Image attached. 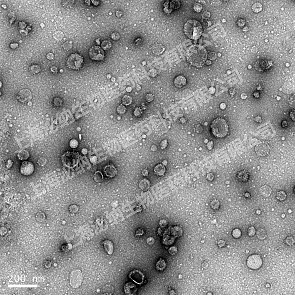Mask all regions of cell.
<instances>
[{
	"label": "cell",
	"instance_id": "cell-39",
	"mask_svg": "<svg viewBox=\"0 0 295 295\" xmlns=\"http://www.w3.org/2000/svg\"><path fill=\"white\" fill-rule=\"evenodd\" d=\"M154 95L152 94H148L146 95V97H145L146 101L149 103L152 102L154 100Z\"/></svg>",
	"mask_w": 295,
	"mask_h": 295
},
{
	"label": "cell",
	"instance_id": "cell-49",
	"mask_svg": "<svg viewBox=\"0 0 295 295\" xmlns=\"http://www.w3.org/2000/svg\"><path fill=\"white\" fill-rule=\"evenodd\" d=\"M213 146H214V143H213V142L212 141L208 142V143L207 144V148L209 150L212 149Z\"/></svg>",
	"mask_w": 295,
	"mask_h": 295
},
{
	"label": "cell",
	"instance_id": "cell-34",
	"mask_svg": "<svg viewBox=\"0 0 295 295\" xmlns=\"http://www.w3.org/2000/svg\"><path fill=\"white\" fill-rule=\"evenodd\" d=\"M236 24L239 27H242L245 26L246 21L242 18H239L236 22Z\"/></svg>",
	"mask_w": 295,
	"mask_h": 295
},
{
	"label": "cell",
	"instance_id": "cell-19",
	"mask_svg": "<svg viewBox=\"0 0 295 295\" xmlns=\"http://www.w3.org/2000/svg\"><path fill=\"white\" fill-rule=\"evenodd\" d=\"M260 191L261 194L265 196L269 197L272 194V189L269 186L265 185L262 186L260 188Z\"/></svg>",
	"mask_w": 295,
	"mask_h": 295
},
{
	"label": "cell",
	"instance_id": "cell-27",
	"mask_svg": "<svg viewBox=\"0 0 295 295\" xmlns=\"http://www.w3.org/2000/svg\"><path fill=\"white\" fill-rule=\"evenodd\" d=\"M112 47V43L108 40H104L101 43V48L103 50H107Z\"/></svg>",
	"mask_w": 295,
	"mask_h": 295
},
{
	"label": "cell",
	"instance_id": "cell-5",
	"mask_svg": "<svg viewBox=\"0 0 295 295\" xmlns=\"http://www.w3.org/2000/svg\"><path fill=\"white\" fill-rule=\"evenodd\" d=\"M82 282L83 276L80 270H74L69 274V284L73 288H77L80 287L82 284Z\"/></svg>",
	"mask_w": 295,
	"mask_h": 295
},
{
	"label": "cell",
	"instance_id": "cell-44",
	"mask_svg": "<svg viewBox=\"0 0 295 295\" xmlns=\"http://www.w3.org/2000/svg\"><path fill=\"white\" fill-rule=\"evenodd\" d=\"M120 35H119L118 33H113L111 35V38L113 40H118L120 38Z\"/></svg>",
	"mask_w": 295,
	"mask_h": 295
},
{
	"label": "cell",
	"instance_id": "cell-15",
	"mask_svg": "<svg viewBox=\"0 0 295 295\" xmlns=\"http://www.w3.org/2000/svg\"><path fill=\"white\" fill-rule=\"evenodd\" d=\"M187 79L185 77L182 75H179L174 79L173 83L176 88H181L186 86Z\"/></svg>",
	"mask_w": 295,
	"mask_h": 295
},
{
	"label": "cell",
	"instance_id": "cell-23",
	"mask_svg": "<svg viewBox=\"0 0 295 295\" xmlns=\"http://www.w3.org/2000/svg\"><path fill=\"white\" fill-rule=\"evenodd\" d=\"M154 172L157 175H162L165 172V167L161 164H158L154 169Z\"/></svg>",
	"mask_w": 295,
	"mask_h": 295
},
{
	"label": "cell",
	"instance_id": "cell-21",
	"mask_svg": "<svg viewBox=\"0 0 295 295\" xmlns=\"http://www.w3.org/2000/svg\"><path fill=\"white\" fill-rule=\"evenodd\" d=\"M30 156L29 153L25 149L18 152L17 154V157L19 160L21 161H25L29 159Z\"/></svg>",
	"mask_w": 295,
	"mask_h": 295
},
{
	"label": "cell",
	"instance_id": "cell-35",
	"mask_svg": "<svg viewBox=\"0 0 295 295\" xmlns=\"http://www.w3.org/2000/svg\"><path fill=\"white\" fill-rule=\"evenodd\" d=\"M126 110V108L124 105L123 104L120 105L118 106L117 108V113L120 114H123L125 113Z\"/></svg>",
	"mask_w": 295,
	"mask_h": 295
},
{
	"label": "cell",
	"instance_id": "cell-32",
	"mask_svg": "<svg viewBox=\"0 0 295 295\" xmlns=\"http://www.w3.org/2000/svg\"><path fill=\"white\" fill-rule=\"evenodd\" d=\"M64 36V34L61 31H57L54 33L53 37L54 38L58 40H60L62 39Z\"/></svg>",
	"mask_w": 295,
	"mask_h": 295
},
{
	"label": "cell",
	"instance_id": "cell-6",
	"mask_svg": "<svg viewBox=\"0 0 295 295\" xmlns=\"http://www.w3.org/2000/svg\"><path fill=\"white\" fill-rule=\"evenodd\" d=\"M263 264V260L259 255L254 254L248 256L246 265L248 268L252 270H256L261 268Z\"/></svg>",
	"mask_w": 295,
	"mask_h": 295
},
{
	"label": "cell",
	"instance_id": "cell-56",
	"mask_svg": "<svg viewBox=\"0 0 295 295\" xmlns=\"http://www.w3.org/2000/svg\"><path fill=\"white\" fill-rule=\"evenodd\" d=\"M248 27L247 26H244V27H243V29H242V31H243L244 32H247L248 31Z\"/></svg>",
	"mask_w": 295,
	"mask_h": 295
},
{
	"label": "cell",
	"instance_id": "cell-4",
	"mask_svg": "<svg viewBox=\"0 0 295 295\" xmlns=\"http://www.w3.org/2000/svg\"><path fill=\"white\" fill-rule=\"evenodd\" d=\"M79 154L76 152H67L62 156L63 163L67 166L73 167L76 165L78 161Z\"/></svg>",
	"mask_w": 295,
	"mask_h": 295
},
{
	"label": "cell",
	"instance_id": "cell-1",
	"mask_svg": "<svg viewBox=\"0 0 295 295\" xmlns=\"http://www.w3.org/2000/svg\"><path fill=\"white\" fill-rule=\"evenodd\" d=\"M210 128L213 135L217 138H224L229 132L228 122L222 117H217L213 120Z\"/></svg>",
	"mask_w": 295,
	"mask_h": 295
},
{
	"label": "cell",
	"instance_id": "cell-30",
	"mask_svg": "<svg viewBox=\"0 0 295 295\" xmlns=\"http://www.w3.org/2000/svg\"><path fill=\"white\" fill-rule=\"evenodd\" d=\"M256 229L253 226H251L248 228L247 231L248 236L249 237H253L256 234Z\"/></svg>",
	"mask_w": 295,
	"mask_h": 295
},
{
	"label": "cell",
	"instance_id": "cell-48",
	"mask_svg": "<svg viewBox=\"0 0 295 295\" xmlns=\"http://www.w3.org/2000/svg\"><path fill=\"white\" fill-rule=\"evenodd\" d=\"M97 158L96 156H92L90 158V161L91 163H94L97 162Z\"/></svg>",
	"mask_w": 295,
	"mask_h": 295
},
{
	"label": "cell",
	"instance_id": "cell-22",
	"mask_svg": "<svg viewBox=\"0 0 295 295\" xmlns=\"http://www.w3.org/2000/svg\"><path fill=\"white\" fill-rule=\"evenodd\" d=\"M251 9L253 12L256 13H261L263 10V6L261 3H255L252 5Z\"/></svg>",
	"mask_w": 295,
	"mask_h": 295
},
{
	"label": "cell",
	"instance_id": "cell-40",
	"mask_svg": "<svg viewBox=\"0 0 295 295\" xmlns=\"http://www.w3.org/2000/svg\"><path fill=\"white\" fill-rule=\"evenodd\" d=\"M63 46L64 49L67 50H69L72 48V45L69 42L67 41L64 43Z\"/></svg>",
	"mask_w": 295,
	"mask_h": 295
},
{
	"label": "cell",
	"instance_id": "cell-36",
	"mask_svg": "<svg viewBox=\"0 0 295 295\" xmlns=\"http://www.w3.org/2000/svg\"><path fill=\"white\" fill-rule=\"evenodd\" d=\"M194 9L196 13H200L203 9V6L199 3H196L194 5Z\"/></svg>",
	"mask_w": 295,
	"mask_h": 295
},
{
	"label": "cell",
	"instance_id": "cell-33",
	"mask_svg": "<svg viewBox=\"0 0 295 295\" xmlns=\"http://www.w3.org/2000/svg\"><path fill=\"white\" fill-rule=\"evenodd\" d=\"M79 145L78 141L76 139H72L69 142V146L71 148L75 149L78 147Z\"/></svg>",
	"mask_w": 295,
	"mask_h": 295
},
{
	"label": "cell",
	"instance_id": "cell-18",
	"mask_svg": "<svg viewBox=\"0 0 295 295\" xmlns=\"http://www.w3.org/2000/svg\"><path fill=\"white\" fill-rule=\"evenodd\" d=\"M105 251L109 255H112L114 251L113 244L111 241L106 240L103 242Z\"/></svg>",
	"mask_w": 295,
	"mask_h": 295
},
{
	"label": "cell",
	"instance_id": "cell-12",
	"mask_svg": "<svg viewBox=\"0 0 295 295\" xmlns=\"http://www.w3.org/2000/svg\"><path fill=\"white\" fill-rule=\"evenodd\" d=\"M163 6V10L164 12L168 14L173 10L179 9L181 6V3L179 1H168L164 3Z\"/></svg>",
	"mask_w": 295,
	"mask_h": 295
},
{
	"label": "cell",
	"instance_id": "cell-26",
	"mask_svg": "<svg viewBox=\"0 0 295 295\" xmlns=\"http://www.w3.org/2000/svg\"><path fill=\"white\" fill-rule=\"evenodd\" d=\"M122 104L124 105H129L132 103V97L129 95L124 96L122 99Z\"/></svg>",
	"mask_w": 295,
	"mask_h": 295
},
{
	"label": "cell",
	"instance_id": "cell-52",
	"mask_svg": "<svg viewBox=\"0 0 295 295\" xmlns=\"http://www.w3.org/2000/svg\"><path fill=\"white\" fill-rule=\"evenodd\" d=\"M47 58L49 60H52L53 59L54 55L52 53H49L47 55Z\"/></svg>",
	"mask_w": 295,
	"mask_h": 295
},
{
	"label": "cell",
	"instance_id": "cell-46",
	"mask_svg": "<svg viewBox=\"0 0 295 295\" xmlns=\"http://www.w3.org/2000/svg\"><path fill=\"white\" fill-rule=\"evenodd\" d=\"M154 242V239L152 237H149L147 239V243L149 245H152Z\"/></svg>",
	"mask_w": 295,
	"mask_h": 295
},
{
	"label": "cell",
	"instance_id": "cell-53",
	"mask_svg": "<svg viewBox=\"0 0 295 295\" xmlns=\"http://www.w3.org/2000/svg\"><path fill=\"white\" fill-rule=\"evenodd\" d=\"M81 153L83 154V155H86L88 153V149L86 148H83L81 150Z\"/></svg>",
	"mask_w": 295,
	"mask_h": 295
},
{
	"label": "cell",
	"instance_id": "cell-54",
	"mask_svg": "<svg viewBox=\"0 0 295 295\" xmlns=\"http://www.w3.org/2000/svg\"><path fill=\"white\" fill-rule=\"evenodd\" d=\"M143 234V230H142V229H139V230H138V231H137V232H136V234L139 235Z\"/></svg>",
	"mask_w": 295,
	"mask_h": 295
},
{
	"label": "cell",
	"instance_id": "cell-7",
	"mask_svg": "<svg viewBox=\"0 0 295 295\" xmlns=\"http://www.w3.org/2000/svg\"><path fill=\"white\" fill-rule=\"evenodd\" d=\"M273 66V62L271 60L260 59L258 60L254 63V68L257 71L261 73L266 72L271 69Z\"/></svg>",
	"mask_w": 295,
	"mask_h": 295
},
{
	"label": "cell",
	"instance_id": "cell-13",
	"mask_svg": "<svg viewBox=\"0 0 295 295\" xmlns=\"http://www.w3.org/2000/svg\"><path fill=\"white\" fill-rule=\"evenodd\" d=\"M129 278L135 283L141 285L143 283L145 276L141 271L139 270H134L130 272L129 275Z\"/></svg>",
	"mask_w": 295,
	"mask_h": 295
},
{
	"label": "cell",
	"instance_id": "cell-29",
	"mask_svg": "<svg viewBox=\"0 0 295 295\" xmlns=\"http://www.w3.org/2000/svg\"><path fill=\"white\" fill-rule=\"evenodd\" d=\"M242 231L240 229L236 228L232 231V236L235 238H239L242 236Z\"/></svg>",
	"mask_w": 295,
	"mask_h": 295
},
{
	"label": "cell",
	"instance_id": "cell-8",
	"mask_svg": "<svg viewBox=\"0 0 295 295\" xmlns=\"http://www.w3.org/2000/svg\"><path fill=\"white\" fill-rule=\"evenodd\" d=\"M104 50L99 46H93L89 50V56L90 59L95 61H101L105 57Z\"/></svg>",
	"mask_w": 295,
	"mask_h": 295
},
{
	"label": "cell",
	"instance_id": "cell-55",
	"mask_svg": "<svg viewBox=\"0 0 295 295\" xmlns=\"http://www.w3.org/2000/svg\"><path fill=\"white\" fill-rule=\"evenodd\" d=\"M204 17L206 18H208L210 16V14L208 12H207L204 13Z\"/></svg>",
	"mask_w": 295,
	"mask_h": 295
},
{
	"label": "cell",
	"instance_id": "cell-11",
	"mask_svg": "<svg viewBox=\"0 0 295 295\" xmlns=\"http://www.w3.org/2000/svg\"><path fill=\"white\" fill-rule=\"evenodd\" d=\"M255 150L258 155L261 157H265L269 155L271 149L268 144L263 142L256 145Z\"/></svg>",
	"mask_w": 295,
	"mask_h": 295
},
{
	"label": "cell",
	"instance_id": "cell-9",
	"mask_svg": "<svg viewBox=\"0 0 295 295\" xmlns=\"http://www.w3.org/2000/svg\"><path fill=\"white\" fill-rule=\"evenodd\" d=\"M35 166L32 162L24 161L22 162L20 168L21 174L25 176H29L33 174L35 171Z\"/></svg>",
	"mask_w": 295,
	"mask_h": 295
},
{
	"label": "cell",
	"instance_id": "cell-42",
	"mask_svg": "<svg viewBox=\"0 0 295 295\" xmlns=\"http://www.w3.org/2000/svg\"><path fill=\"white\" fill-rule=\"evenodd\" d=\"M211 206H212V208L214 209H217L219 207V204L218 202H216L215 201H214L211 204Z\"/></svg>",
	"mask_w": 295,
	"mask_h": 295
},
{
	"label": "cell",
	"instance_id": "cell-31",
	"mask_svg": "<svg viewBox=\"0 0 295 295\" xmlns=\"http://www.w3.org/2000/svg\"><path fill=\"white\" fill-rule=\"evenodd\" d=\"M103 175L102 174L101 172H97L95 173L94 174V180L96 182H99L103 180Z\"/></svg>",
	"mask_w": 295,
	"mask_h": 295
},
{
	"label": "cell",
	"instance_id": "cell-58",
	"mask_svg": "<svg viewBox=\"0 0 295 295\" xmlns=\"http://www.w3.org/2000/svg\"><path fill=\"white\" fill-rule=\"evenodd\" d=\"M108 291H111V290H110V289H109H109H108ZM106 291H107V290H105V291H104V292H105H105H106Z\"/></svg>",
	"mask_w": 295,
	"mask_h": 295
},
{
	"label": "cell",
	"instance_id": "cell-57",
	"mask_svg": "<svg viewBox=\"0 0 295 295\" xmlns=\"http://www.w3.org/2000/svg\"><path fill=\"white\" fill-rule=\"evenodd\" d=\"M205 64H206V65H210L212 64V62L211 61H206Z\"/></svg>",
	"mask_w": 295,
	"mask_h": 295
},
{
	"label": "cell",
	"instance_id": "cell-10",
	"mask_svg": "<svg viewBox=\"0 0 295 295\" xmlns=\"http://www.w3.org/2000/svg\"><path fill=\"white\" fill-rule=\"evenodd\" d=\"M16 97L20 103H25L32 99V93L29 89H22L18 92Z\"/></svg>",
	"mask_w": 295,
	"mask_h": 295
},
{
	"label": "cell",
	"instance_id": "cell-17",
	"mask_svg": "<svg viewBox=\"0 0 295 295\" xmlns=\"http://www.w3.org/2000/svg\"><path fill=\"white\" fill-rule=\"evenodd\" d=\"M124 290L127 295H134L137 291L136 286L132 283H127L124 286Z\"/></svg>",
	"mask_w": 295,
	"mask_h": 295
},
{
	"label": "cell",
	"instance_id": "cell-20",
	"mask_svg": "<svg viewBox=\"0 0 295 295\" xmlns=\"http://www.w3.org/2000/svg\"><path fill=\"white\" fill-rule=\"evenodd\" d=\"M256 236L260 240H264L268 237L266 231L263 227H261L256 231Z\"/></svg>",
	"mask_w": 295,
	"mask_h": 295
},
{
	"label": "cell",
	"instance_id": "cell-2",
	"mask_svg": "<svg viewBox=\"0 0 295 295\" xmlns=\"http://www.w3.org/2000/svg\"><path fill=\"white\" fill-rule=\"evenodd\" d=\"M184 31L187 37L192 40H197L202 35L203 27L199 21L190 19L185 23Z\"/></svg>",
	"mask_w": 295,
	"mask_h": 295
},
{
	"label": "cell",
	"instance_id": "cell-43",
	"mask_svg": "<svg viewBox=\"0 0 295 295\" xmlns=\"http://www.w3.org/2000/svg\"><path fill=\"white\" fill-rule=\"evenodd\" d=\"M169 251L170 254L172 255H174L177 251V248L174 246L171 247L169 249Z\"/></svg>",
	"mask_w": 295,
	"mask_h": 295
},
{
	"label": "cell",
	"instance_id": "cell-16",
	"mask_svg": "<svg viewBox=\"0 0 295 295\" xmlns=\"http://www.w3.org/2000/svg\"><path fill=\"white\" fill-rule=\"evenodd\" d=\"M104 172L105 174L109 178H113L117 174V170L113 165H108L105 166Z\"/></svg>",
	"mask_w": 295,
	"mask_h": 295
},
{
	"label": "cell",
	"instance_id": "cell-51",
	"mask_svg": "<svg viewBox=\"0 0 295 295\" xmlns=\"http://www.w3.org/2000/svg\"><path fill=\"white\" fill-rule=\"evenodd\" d=\"M229 93L231 95H234L235 94L236 92V89L234 88H231L229 90Z\"/></svg>",
	"mask_w": 295,
	"mask_h": 295
},
{
	"label": "cell",
	"instance_id": "cell-14",
	"mask_svg": "<svg viewBox=\"0 0 295 295\" xmlns=\"http://www.w3.org/2000/svg\"><path fill=\"white\" fill-rule=\"evenodd\" d=\"M236 177L238 182L245 183L247 182L249 179V172L247 170H242L237 172Z\"/></svg>",
	"mask_w": 295,
	"mask_h": 295
},
{
	"label": "cell",
	"instance_id": "cell-37",
	"mask_svg": "<svg viewBox=\"0 0 295 295\" xmlns=\"http://www.w3.org/2000/svg\"><path fill=\"white\" fill-rule=\"evenodd\" d=\"M45 215L44 214L42 213H39L37 214L36 218L38 221L41 222V221H44L45 219Z\"/></svg>",
	"mask_w": 295,
	"mask_h": 295
},
{
	"label": "cell",
	"instance_id": "cell-38",
	"mask_svg": "<svg viewBox=\"0 0 295 295\" xmlns=\"http://www.w3.org/2000/svg\"><path fill=\"white\" fill-rule=\"evenodd\" d=\"M46 161L47 160L45 158L41 157L39 159V160H38L37 163L39 166H42L45 165L46 163Z\"/></svg>",
	"mask_w": 295,
	"mask_h": 295
},
{
	"label": "cell",
	"instance_id": "cell-47",
	"mask_svg": "<svg viewBox=\"0 0 295 295\" xmlns=\"http://www.w3.org/2000/svg\"><path fill=\"white\" fill-rule=\"evenodd\" d=\"M225 245V242L224 240H221L219 241L218 242V245L220 247H223V246H224Z\"/></svg>",
	"mask_w": 295,
	"mask_h": 295
},
{
	"label": "cell",
	"instance_id": "cell-24",
	"mask_svg": "<svg viewBox=\"0 0 295 295\" xmlns=\"http://www.w3.org/2000/svg\"><path fill=\"white\" fill-rule=\"evenodd\" d=\"M276 199L280 202H283L285 200L287 197L286 193L284 191L281 190L278 191L276 193Z\"/></svg>",
	"mask_w": 295,
	"mask_h": 295
},
{
	"label": "cell",
	"instance_id": "cell-45",
	"mask_svg": "<svg viewBox=\"0 0 295 295\" xmlns=\"http://www.w3.org/2000/svg\"><path fill=\"white\" fill-rule=\"evenodd\" d=\"M13 164V162L11 160H9L7 161L6 163V166L7 168H10L11 167Z\"/></svg>",
	"mask_w": 295,
	"mask_h": 295
},
{
	"label": "cell",
	"instance_id": "cell-50",
	"mask_svg": "<svg viewBox=\"0 0 295 295\" xmlns=\"http://www.w3.org/2000/svg\"><path fill=\"white\" fill-rule=\"evenodd\" d=\"M258 50V48L257 47H256V46H254L252 47L251 49V51L254 53H256L257 52Z\"/></svg>",
	"mask_w": 295,
	"mask_h": 295
},
{
	"label": "cell",
	"instance_id": "cell-28",
	"mask_svg": "<svg viewBox=\"0 0 295 295\" xmlns=\"http://www.w3.org/2000/svg\"><path fill=\"white\" fill-rule=\"evenodd\" d=\"M295 239L293 237L290 236L286 237L284 241V243L288 246H292L295 244Z\"/></svg>",
	"mask_w": 295,
	"mask_h": 295
},
{
	"label": "cell",
	"instance_id": "cell-41",
	"mask_svg": "<svg viewBox=\"0 0 295 295\" xmlns=\"http://www.w3.org/2000/svg\"><path fill=\"white\" fill-rule=\"evenodd\" d=\"M208 59L210 60L214 61L215 59L216 58H217V55L215 52H210V53L208 55Z\"/></svg>",
	"mask_w": 295,
	"mask_h": 295
},
{
	"label": "cell",
	"instance_id": "cell-3",
	"mask_svg": "<svg viewBox=\"0 0 295 295\" xmlns=\"http://www.w3.org/2000/svg\"><path fill=\"white\" fill-rule=\"evenodd\" d=\"M83 61V57L77 52H75L71 54L68 57L66 62V66L71 69L79 70L82 67Z\"/></svg>",
	"mask_w": 295,
	"mask_h": 295
},
{
	"label": "cell",
	"instance_id": "cell-25",
	"mask_svg": "<svg viewBox=\"0 0 295 295\" xmlns=\"http://www.w3.org/2000/svg\"><path fill=\"white\" fill-rule=\"evenodd\" d=\"M166 266V264L165 261L161 258L160 259V260L158 261H157L156 263V265L157 270H159V271H161L165 269Z\"/></svg>",
	"mask_w": 295,
	"mask_h": 295
}]
</instances>
